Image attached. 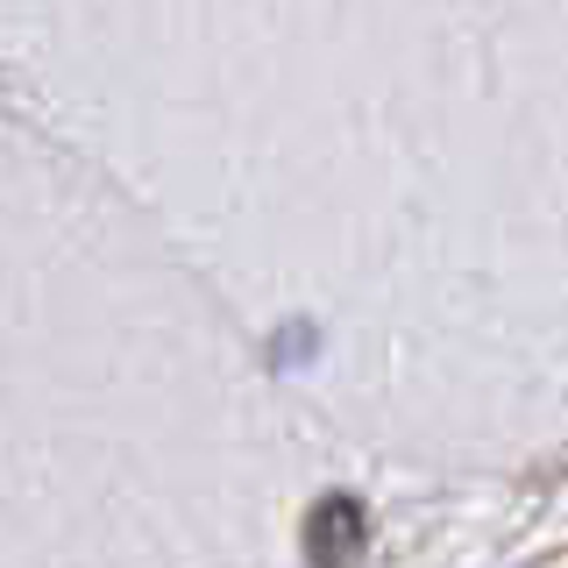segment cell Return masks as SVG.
<instances>
[{"instance_id":"1","label":"cell","mask_w":568,"mask_h":568,"mask_svg":"<svg viewBox=\"0 0 568 568\" xmlns=\"http://www.w3.org/2000/svg\"><path fill=\"white\" fill-rule=\"evenodd\" d=\"M363 497H348V490H334V497H320L313 505V519H306V555L313 568H348L355 555H363Z\"/></svg>"},{"instance_id":"2","label":"cell","mask_w":568,"mask_h":568,"mask_svg":"<svg viewBox=\"0 0 568 568\" xmlns=\"http://www.w3.org/2000/svg\"><path fill=\"white\" fill-rule=\"evenodd\" d=\"M313 355H320V327H313V320H292V327L271 342V363L277 369H306Z\"/></svg>"}]
</instances>
